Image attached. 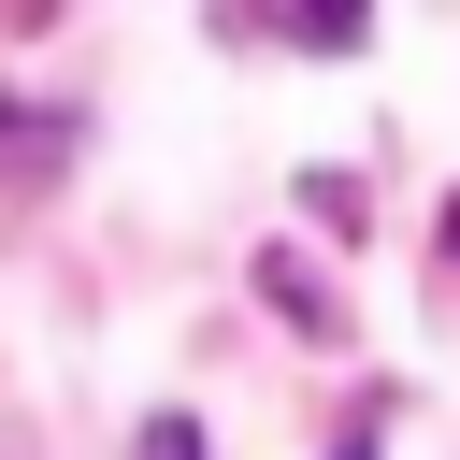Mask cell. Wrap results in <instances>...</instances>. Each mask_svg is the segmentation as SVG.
<instances>
[{
	"instance_id": "obj_1",
	"label": "cell",
	"mask_w": 460,
	"mask_h": 460,
	"mask_svg": "<svg viewBox=\"0 0 460 460\" xmlns=\"http://www.w3.org/2000/svg\"><path fill=\"white\" fill-rule=\"evenodd\" d=\"M259 302H288V316H302V331H331V288H316V273H302V259H259Z\"/></svg>"
},
{
	"instance_id": "obj_5",
	"label": "cell",
	"mask_w": 460,
	"mask_h": 460,
	"mask_svg": "<svg viewBox=\"0 0 460 460\" xmlns=\"http://www.w3.org/2000/svg\"><path fill=\"white\" fill-rule=\"evenodd\" d=\"M331 460H374V446H331Z\"/></svg>"
},
{
	"instance_id": "obj_2",
	"label": "cell",
	"mask_w": 460,
	"mask_h": 460,
	"mask_svg": "<svg viewBox=\"0 0 460 460\" xmlns=\"http://www.w3.org/2000/svg\"><path fill=\"white\" fill-rule=\"evenodd\" d=\"M302 216H316V230H345V244H359V187H345V172H302Z\"/></svg>"
},
{
	"instance_id": "obj_3",
	"label": "cell",
	"mask_w": 460,
	"mask_h": 460,
	"mask_svg": "<svg viewBox=\"0 0 460 460\" xmlns=\"http://www.w3.org/2000/svg\"><path fill=\"white\" fill-rule=\"evenodd\" d=\"M129 460H201V417H144V431H129Z\"/></svg>"
},
{
	"instance_id": "obj_4",
	"label": "cell",
	"mask_w": 460,
	"mask_h": 460,
	"mask_svg": "<svg viewBox=\"0 0 460 460\" xmlns=\"http://www.w3.org/2000/svg\"><path fill=\"white\" fill-rule=\"evenodd\" d=\"M446 273H460V201H446Z\"/></svg>"
}]
</instances>
